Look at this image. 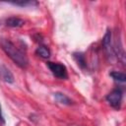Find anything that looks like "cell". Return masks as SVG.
Returning a JSON list of instances; mask_svg holds the SVG:
<instances>
[{
  "mask_svg": "<svg viewBox=\"0 0 126 126\" xmlns=\"http://www.w3.org/2000/svg\"><path fill=\"white\" fill-rule=\"evenodd\" d=\"M0 45L3 51L21 68H26L29 64L28 57L25 52H23L17 45H15L8 38H1Z\"/></svg>",
  "mask_w": 126,
  "mask_h": 126,
  "instance_id": "1",
  "label": "cell"
},
{
  "mask_svg": "<svg viewBox=\"0 0 126 126\" xmlns=\"http://www.w3.org/2000/svg\"><path fill=\"white\" fill-rule=\"evenodd\" d=\"M46 65L51 71V73L56 78L61 79V80H65L68 78V73H67V69L65 65L58 63V62H51V61L46 62Z\"/></svg>",
  "mask_w": 126,
  "mask_h": 126,
  "instance_id": "2",
  "label": "cell"
},
{
  "mask_svg": "<svg viewBox=\"0 0 126 126\" xmlns=\"http://www.w3.org/2000/svg\"><path fill=\"white\" fill-rule=\"evenodd\" d=\"M122 96H123V93L121 91V89H114L112 90L107 95H106V100L109 102V104L114 107V108H119L121 101H122Z\"/></svg>",
  "mask_w": 126,
  "mask_h": 126,
  "instance_id": "3",
  "label": "cell"
},
{
  "mask_svg": "<svg viewBox=\"0 0 126 126\" xmlns=\"http://www.w3.org/2000/svg\"><path fill=\"white\" fill-rule=\"evenodd\" d=\"M102 45L107 53L108 56H113L114 52H113V47L111 45V31L107 30L103 38H102Z\"/></svg>",
  "mask_w": 126,
  "mask_h": 126,
  "instance_id": "4",
  "label": "cell"
},
{
  "mask_svg": "<svg viewBox=\"0 0 126 126\" xmlns=\"http://www.w3.org/2000/svg\"><path fill=\"white\" fill-rule=\"evenodd\" d=\"M0 78H1V80H3L6 83H13L14 82L13 74L5 65H0Z\"/></svg>",
  "mask_w": 126,
  "mask_h": 126,
  "instance_id": "5",
  "label": "cell"
},
{
  "mask_svg": "<svg viewBox=\"0 0 126 126\" xmlns=\"http://www.w3.org/2000/svg\"><path fill=\"white\" fill-rule=\"evenodd\" d=\"M24 24H25L24 20H22L18 17H11L6 20V25L9 27H12V28H19V27H22Z\"/></svg>",
  "mask_w": 126,
  "mask_h": 126,
  "instance_id": "6",
  "label": "cell"
},
{
  "mask_svg": "<svg viewBox=\"0 0 126 126\" xmlns=\"http://www.w3.org/2000/svg\"><path fill=\"white\" fill-rule=\"evenodd\" d=\"M54 96H55V98L57 99V101L60 102V103L68 104V105L72 104L71 98L68 97L66 94H62V93H55V94H54Z\"/></svg>",
  "mask_w": 126,
  "mask_h": 126,
  "instance_id": "7",
  "label": "cell"
},
{
  "mask_svg": "<svg viewBox=\"0 0 126 126\" xmlns=\"http://www.w3.org/2000/svg\"><path fill=\"white\" fill-rule=\"evenodd\" d=\"M35 53H36L38 56L42 57V58H48V57L50 56V50H49V48L46 47L45 45H39V46L36 48Z\"/></svg>",
  "mask_w": 126,
  "mask_h": 126,
  "instance_id": "8",
  "label": "cell"
},
{
  "mask_svg": "<svg viewBox=\"0 0 126 126\" xmlns=\"http://www.w3.org/2000/svg\"><path fill=\"white\" fill-rule=\"evenodd\" d=\"M110 76L115 80V81H118V82H125L126 81V76L124 73L122 72H118V71H114V72H111L110 73Z\"/></svg>",
  "mask_w": 126,
  "mask_h": 126,
  "instance_id": "9",
  "label": "cell"
},
{
  "mask_svg": "<svg viewBox=\"0 0 126 126\" xmlns=\"http://www.w3.org/2000/svg\"><path fill=\"white\" fill-rule=\"evenodd\" d=\"M74 57H75V59L77 60V62H78V64H80L82 67H84L86 64V61H85V57H84V55L82 54V53H75L74 54Z\"/></svg>",
  "mask_w": 126,
  "mask_h": 126,
  "instance_id": "10",
  "label": "cell"
},
{
  "mask_svg": "<svg viewBox=\"0 0 126 126\" xmlns=\"http://www.w3.org/2000/svg\"><path fill=\"white\" fill-rule=\"evenodd\" d=\"M12 4L17 5V6H28V5H36V2H32V1H22V2H12Z\"/></svg>",
  "mask_w": 126,
  "mask_h": 126,
  "instance_id": "11",
  "label": "cell"
},
{
  "mask_svg": "<svg viewBox=\"0 0 126 126\" xmlns=\"http://www.w3.org/2000/svg\"><path fill=\"white\" fill-rule=\"evenodd\" d=\"M0 122L1 123H5V119H4V117H3V114H2V110H1V105H0Z\"/></svg>",
  "mask_w": 126,
  "mask_h": 126,
  "instance_id": "12",
  "label": "cell"
}]
</instances>
